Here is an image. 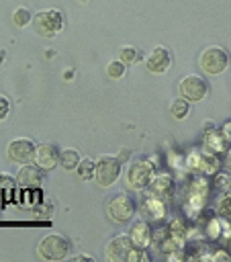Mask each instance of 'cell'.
Returning <instances> with one entry per match:
<instances>
[{
    "instance_id": "14",
    "label": "cell",
    "mask_w": 231,
    "mask_h": 262,
    "mask_svg": "<svg viewBox=\"0 0 231 262\" xmlns=\"http://www.w3.org/2000/svg\"><path fill=\"white\" fill-rule=\"evenodd\" d=\"M131 248H133V244H131L129 233H119V235H114V237L106 244L104 256H106V260L123 262V260H127V254H129Z\"/></svg>"
},
{
    "instance_id": "17",
    "label": "cell",
    "mask_w": 231,
    "mask_h": 262,
    "mask_svg": "<svg viewBox=\"0 0 231 262\" xmlns=\"http://www.w3.org/2000/svg\"><path fill=\"white\" fill-rule=\"evenodd\" d=\"M151 227H149V223L147 221H135L133 223V227L129 229V237H131V244L133 246H137V248H147V246H151V242H153V237H151Z\"/></svg>"
},
{
    "instance_id": "8",
    "label": "cell",
    "mask_w": 231,
    "mask_h": 262,
    "mask_svg": "<svg viewBox=\"0 0 231 262\" xmlns=\"http://www.w3.org/2000/svg\"><path fill=\"white\" fill-rule=\"evenodd\" d=\"M135 213H137L135 201H133L129 194H125V192L114 194V196L106 203V215H108L114 223H129Z\"/></svg>"
},
{
    "instance_id": "32",
    "label": "cell",
    "mask_w": 231,
    "mask_h": 262,
    "mask_svg": "<svg viewBox=\"0 0 231 262\" xmlns=\"http://www.w3.org/2000/svg\"><path fill=\"white\" fill-rule=\"evenodd\" d=\"M221 133H223V137L227 139V143H231V121H227V123L221 127Z\"/></svg>"
},
{
    "instance_id": "10",
    "label": "cell",
    "mask_w": 231,
    "mask_h": 262,
    "mask_svg": "<svg viewBox=\"0 0 231 262\" xmlns=\"http://www.w3.org/2000/svg\"><path fill=\"white\" fill-rule=\"evenodd\" d=\"M33 154H35V143L27 137H16L6 145V158L14 164L33 162Z\"/></svg>"
},
{
    "instance_id": "31",
    "label": "cell",
    "mask_w": 231,
    "mask_h": 262,
    "mask_svg": "<svg viewBox=\"0 0 231 262\" xmlns=\"http://www.w3.org/2000/svg\"><path fill=\"white\" fill-rule=\"evenodd\" d=\"M168 229L174 231V233H182V235H184V223H182L180 219H172L170 225H168Z\"/></svg>"
},
{
    "instance_id": "35",
    "label": "cell",
    "mask_w": 231,
    "mask_h": 262,
    "mask_svg": "<svg viewBox=\"0 0 231 262\" xmlns=\"http://www.w3.org/2000/svg\"><path fill=\"white\" fill-rule=\"evenodd\" d=\"M4 59H6V51H4V49H0V68H2Z\"/></svg>"
},
{
    "instance_id": "1",
    "label": "cell",
    "mask_w": 231,
    "mask_h": 262,
    "mask_svg": "<svg viewBox=\"0 0 231 262\" xmlns=\"http://www.w3.org/2000/svg\"><path fill=\"white\" fill-rule=\"evenodd\" d=\"M209 192H211V182L204 174H194L188 184H186V199H184V211L188 215H198L204 211L209 203Z\"/></svg>"
},
{
    "instance_id": "6",
    "label": "cell",
    "mask_w": 231,
    "mask_h": 262,
    "mask_svg": "<svg viewBox=\"0 0 231 262\" xmlns=\"http://www.w3.org/2000/svg\"><path fill=\"white\" fill-rule=\"evenodd\" d=\"M119 176H121V160L117 156L104 154L94 162V180L98 186L108 188L119 180Z\"/></svg>"
},
{
    "instance_id": "28",
    "label": "cell",
    "mask_w": 231,
    "mask_h": 262,
    "mask_svg": "<svg viewBox=\"0 0 231 262\" xmlns=\"http://www.w3.org/2000/svg\"><path fill=\"white\" fill-rule=\"evenodd\" d=\"M14 186H16V178H12L10 174H0V192H2V190L12 192Z\"/></svg>"
},
{
    "instance_id": "9",
    "label": "cell",
    "mask_w": 231,
    "mask_h": 262,
    "mask_svg": "<svg viewBox=\"0 0 231 262\" xmlns=\"http://www.w3.org/2000/svg\"><path fill=\"white\" fill-rule=\"evenodd\" d=\"M178 90H180V96L186 98L188 102H200L209 94V84L202 76L190 74V76H184L180 80Z\"/></svg>"
},
{
    "instance_id": "7",
    "label": "cell",
    "mask_w": 231,
    "mask_h": 262,
    "mask_svg": "<svg viewBox=\"0 0 231 262\" xmlns=\"http://www.w3.org/2000/svg\"><path fill=\"white\" fill-rule=\"evenodd\" d=\"M155 170H153V164L147 160V158H139L135 162L129 164L127 168V174H125V180H127V186L133 188V190H145L153 178Z\"/></svg>"
},
{
    "instance_id": "36",
    "label": "cell",
    "mask_w": 231,
    "mask_h": 262,
    "mask_svg": "<svg viewBox=\"0 0 231 262\" xmlns=\"http://www.w3.org/2000/svg\"><path fill=\"white\" fill-rule=\"evenodd\" d=\"M80 2H86V0H80Z\"/></svg>"
},
{
    "instance_id": "15",
    "label": "cell",
    "mask_w": 231,
    "mask_h": 262,
    "mask_svg": "<svg viewBox=\"0 0 231 262\" xmlns=\"http://www.w3.org/2000/svg\"><path fill=\"white\" fill-rule=\"evenodd\" d=\"M43 182V170L37 164H20V170L16 174V184L22 188H37Z\"/></svg>"
},
{
    "instance_id": "24",
    "label": "cell",
    "mask_w": 231,
    "mask_h": 262,
    "mask_svg": "<svg viewBox=\"0 0 231 262\" xmlns=\"http://www.w3.org/2000/svg\"><path fill=\"white\" fill-rule=\"evenodd\" d=\"M125 72H127V63H123L121 59H112L106 66V76L110 80H121L125 76Z\"/></svg>"
},
{
    "instance_id": "22",
    "label": "cell",
    "mask_w": 231,
    "mask_h": 262,
    "mask_svg": "<svg viewBox=\"0 0 231 262\" xmlns=\"http://www.w3.org/2000/svg\"><path fill=\"white\" fill-rule=\"evenodd\" d=\"M76 170H78V176L82 180H92L94 178V160L92 158H80Z\"/></svg>"
},
{
    "instance_id": "27",
    "label": "cell",
    "mask_w": 231,
    "mask_h": 262,
    "mask_svg": "<svg viewBox=\"0 0 231 262\" xmlns=\"http://www.w3.org/2000/svg\"><path fill=\"white\" fill-rule=\"evenodd\" d=\"M127 260L129 262H147L149 260V254H147V248H137L133 246L127 254Z\"/></svg>"
},
{
    "instance_id": "20",
    "label": "cell",
    "mask_w": 231,
    "mask_h": 262,
    "mask_svg": "<svg viewBox=\"0 0 231 262\" xmlns=\"http://www.w3.org/2000/svg\"><path fill=\"white\" fill-rule=\"evenodd\" d=\"M31 20H33V12H31L27 6H18V8L12 12V25H14L16 29H25Z\"/></svg>"
},
{
    "instance_id": "3",
    "label": "cell",
    "mask_w": 231,
    "mask_h": 262,
    "mask_svg": "<svg viewBox=\"0 0 231 262\" xmlns=\"http://www.w3.org/2000/svg\"><path fill=\"white\" fill-rule=\"evenodd\" d=\"M33 29L41 37H55L63 29V12L57 8H43L33 16Z\"/></svg>"
},
{
    "instance_id": "2",
    "label": "cell",
    "mask_w": 231,
    "mask_h": 262,
    "mask_svg": "<svg viewBox=\"0 0 231 262\" xmlns=\"http://www.w3.org/2000/svg\"><path fill=\"white\" fill-rule=\"evenodd\" d=\"M184 168H186L188 172H194V174L213 176L215 172H219L221 160L217 158V154H211V151H206V149H192V151H188V156L184 158Z\"/></svg>"
},
{
    "instance_id": "5",
    "label": "cell",
    "mask_w": 231,
    "mask_h": 262,
    "mask_svg": "<svg viewBox=\"0 0 231 262\" xmlns=\"http://www.w3.org/2000/svg\"><path fill=\"white\" fill-rule=\"evenodd\" d=\"M198 66L206 76H219L229 68V53L219 45H211L202 49L198 57Z\"/></svg>"
},
{
    "instance_id": "34",
    "label": "cell",
    "mask_w": 231,
    "mask_h": 262,
    "mask_svg": "<svg viewBox=\"0 0 231 262\" xmlns=\"http://www.w3.org/2000/svg\"><path fill=\"white\" fill-rule=\"evenodd\" d=\"M223 164H225V168L231 170V145L225 149V162H223Z\"/></svg>"
},
{
    "instance_id": "25",
    "label": "cell",
    "mask_w": 231,
    "mask_h": 262,
    "mask_svg": "<svg viewBox=\"0 0 231 262\" xmlns=\"http://www.w3.org/2000/svg\"><path fill=\"white\" fill-rule=\"evenodd\" d=\"M119 59H121L123 63H135L137 59H141V53L137 51V47L125 45V47H121V51H119Z\"/></svg>"
},
{
    "instance_id": "18",
    "label": "cell",
    "mask_w": 231,
    "mask_h": 262,
    "mask_svg": "<svg viewBox=\"0 0 231 262\" xmlns=\"http://www.w3.org/2000/svg\"><path fill=\"white\" fill-rule=\"evenodd\" d=\"M202 149L211 151V154H225L227 149V139L223 137L221 129H206L204 131V137H202Z\"/></svg>"
},
{
    "instance_id": "19",
    "label": "cell",
    "mask_w": 231,
    "mask_h": 262,
    "mask_svg": "<svg viewBox=\"0 0 231 262\" xmlns=\"http://www.w3.org/2000/svg\"><path fill=\"white\" fill-rule=\"evenodd\" d=\"M80 162V154L76 149H61L59 151V164L63 170H76Z\"/></svg>"
},
{
    "instance_id": "33",
    "label": "cell",
    "mask_w": 231,
    "mask_h": 262,
    "mask_svg": "<svg viewBox=\"0 0 231 262\" xmlns=\"http://www.w3.org/2000/svg\"><path fill=\"white\" fill-rule=\"evenodd\" d=\"M72 260H76V262H90V260H94V258L88 256V254H76Z\"/></svg>"
},
{
    "instance_id": "26",
    "label": "cell",
    "mask_w": 231,
    "mask_h": 262,
    "mask_svg": "<svg viewBox=\"0 0 231 262\" xmlns=\"http://www.w3.org/2000/svg\"><path fill=\"white\" fill-rule=\"evenodd\" d=\"M217 213H219L221 217H225V219H231V190L225 192V194L219 199V203H217Z\"/></svg>"
},
{
    "instance_id": "16",
    "label": "cell",
    "mask_w": 231,
    "mask_h": 262,
    "mask_svg": "<svg viewBox=\"0 0 231 262\" xmlns=\"http://www.w3.org/2000/svg\"><path fill=\"white\" fill-rule=\"evenodd\" d=\"M147 188H149V192L161 196L164 201H170L172 194H174L176 184H174V178H172L170 174L161 172V174H153V178H151V182H149Z\"/></svg>"
},
{
    "instance_id": "13",
    "label": "cell",
    "mask_w": 231,
    "mask_h": 262,
    "mask_svg": "<svg viewBox=\"0 0 231 262\" xmlns=\"http://www.w3.org/2000/svg\"><path fill=\"white\" fill-rule=\"evenodd\" d=\"M33 162H35L41 170H53V168L59 164V149H57V145H53V143L35 145Z\"/></svg>"
},
{
    "instance_id": "4",
    "label": "cell",
    "mask_w": 231,
    "mask_h": 262,
    "mask_svg": "<svg viewBox=\"0 0 231 262\" xmlns=\"http://www.w3.org/2000/svg\"><path fill=\"white\" fill-rule=\"evenodd\" d=\"M70 239L61 233H47L37 244V254L41 260H63L70 254Z\"/></svg>"
},
{
    "instance_id": "30",
    "label": "cell",
    "mask_w": 231,
    "mask_h": 262,
    "mask_svg": "<svg viewBox=\"0 0 231 262\" xmlns=\"http://www.w3.org/2000/svg\"><path fill=\"white\" fill-rule=\"evenodd\" d=\"M211 260H215V262H229V260H231V252L217 250L215 254H211Z\"/></svg>"
},
{
    "instance_id": "21",
    "label": "cell",
    "mask_w": 231,
    "mask_h": 262,
    "mask_svg": "<svg viewBox=\"0 0 231 262\" xmlns=\"http://www.w3.org/2000/svg\"><path fill=\"white\" fill-rule=\"evenodd\" d=\"M170 113H172V117H174L176 121H182V119H186L188 113H190V102H188L186 98H176V100L172 102V106H170Z\"/></svg>"
},
{
    "instance_id": "29",
    "label": "cell",
    "mask_w": 231,
    "mask_h": 262,
    "mask_svg": "<svg viewBox=\"0 0 231 262\" xmlns=\"http://www.w3.org/2000/svg\"><path fill=\"white\" fill-rule=\"evenodd\" d=\"M8 113H10V102H8L6 96L0 94V121H4L8 117Z\"/></svg>"
},
{
    "instance_id": "12",
    "label": "cell",
    "mask_w": 231,
    "mask_h": 262,
    "mask_svg": "<svg viewBox=\"0 0 231 262\" xmlns=\"http://www.w3.org/2000/svg\"><path fill=\"white\" fill-rule=\"evenodd\" d=\"M141 211L149 221H161L168 215V201L153 192H145L141 196Z\"/></svg>"
},
{
    "instance_id": "23",
    "label": "cell",
    "mask_w": 231,
    "mask_h": 262,
    "mask_svg": "<svg viewBox=\"0 0 231 262\" xmlns=\"http://www.w3.org/2000/svg\"><path fill=\"white\" fill-rule=\"evenodd\" d=\"M213 176H215V178H213V188H215L217 192L225 194V192L231 190V176H229V174H225V172H215Z\"/></svg>"
},
{
    "instance_id": "11",
    "label": "cell",
    "mask_w": 231,
    "mask_h": 262,
    "mask_svg": "<svg viewBox=\"0 0 231 262\" xmlns=\"http://www.w3.org/2000/svg\"><path fill=\"white\" fill-rule=\"evenodd\" d=\"M170 66H172V53H170V49L164 47V45L153 47V49L147 53V57H145V68H147V72H151V74H155V76L166 74V72L170 70Z\"/></svg>"
}]
</instances>
